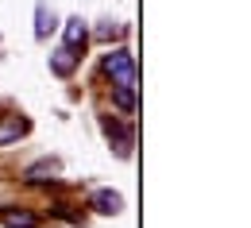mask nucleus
<instances>
[{
    "instance_id": "obj_1",
    "label": "nucleus",
    "mask_w": 251,
    "mask_h": 228,
    "mask_svg": "<svg viewBox=\"0 0 251 228\" xmlns=\"http://www.w3.org/2000/svg\"><path fill=\"white\" fill-rule=\"evenodd\" d=\"M104 74L112 77V85H135V58L127 47H116L104 54Z\"/></svg>"
},
{
    "instance_id": "obj_2",
    "label": "nucleus",
    "mask_w": 251,
    "mask_h": 228,
    "mask_svg": "<svg viewBox=\"0 0 251 228\" xmlns=\"http://www.w3.org/2000/svg\"><path fill=\"white\" fill-rule=\"evenodd\" d=\"M85 43H89V27H85V20L81 16H70L62 24V47L70 51V54H85Z\"/></svg>"
},
{
    "instance_id": "obj_3",
    "label": "nucleus",
    "mask_w": 251,
    "mask_h": 228,
    "mask_svg": "<svg viewBox=\"0 0 251 228\" xmlns=\"http://www.w3.org/2000/svg\"><path fill=\"white\" fill-rule=\"evenodd\" d=\"M0 225L4 228H39V217L24 205H4L0 209Z\"/></svg>"
},
{
    "instance_id": "obj_4",
    "label": "nucleus",
    "mask_w": 251,
    "mask_h": 228,
    "mask_svg": "<svg viewBox=\"0 0 251 228\" xmlns=\"http://www.w3.org/2000/svg\"><path fill=\"white\" fill-rule=\"evenodd\" d=\"M89 205H93V213L100 217H116V213H124V197L116 194V190H97L89 197Z\"/></svg>"
},
{
    "instance_id": "obj_5",
    "label": "nucleus",
    "mask_w": 251,
    "mask_h": 228,
    "mask_svg": "<svg viewBox=\"0 0 251 228\" xmlns=\"http://www.w3.org/2000/svg\"><path fill=\"white\" fill-rule=\"evenodd\" d=\"M104 135H108V143L116 147L120 159H131V143H135V139H131V131H127V128H120L116 120H104Z\"/></svg>"
},
{
    "instance_id": "obj_6",
    "label": "nucleus",
    "mask_w": 251,
    "mask_h": 228,
    "mask_svg": "<svg viewBox=\"0 0 251 228\" xmlns=\"http://www.w3.org/2000/svg\"><path fill=\"white\" fill-rule=\"evenodd\" d=\"M50 31H58V16L39 0L35 4V39H50Z\"/></svg>"
},
{
    "instance_id": "obj_7",
    "label": "nucleus",
    "mask_w": 251,
    "mask_h": 228,
    "mask_svg": "<svg viewBox=\"0 0 251 228\" xmlns=\"http://www.w3.org/2000/svg\"><path fill=\"white\" fill-rule=\"evenodd\" d=\"M77 62H81L77 54H70L66 47H58V51L50 54V74H58V77H70V74L77 70Z\"/></svg>"
},
{
    "instance_id": "obj_8",
    "label": "nucleus",
    "mask_w": 251,
    "mask_h": 228,
    "mask_svg": "<svg viewBox=\"0 0 251 228\" xmlns=\"http://www.w3.org/2000/svg\"><path fill=\"white\" fill-rule=\"evenodd\" d=\"M24 135H27V120L12 116V120H4V124H0V147L16 143V139H24Z\"/></svg>"
},
{
    "instance_id": "obj_9",
    "label": "nucleus",
    "mask_w": 251,
    "mask_h": 228,
    "mask_svg": "<svg viewBox=\"0 0 251 228\" xmlns=\"http://www.w3.org/2000/svg\"><path fill=\"white\" fill-rule=\"evenodd\" d=\"M112 104H116L124 116H131V112H135V85H112Z\"/></svg>"
},
{
    "instance_id": "obj_10",
    "label": "nucleus",
    "mask_w": 251,
    "mask_h": 228,
    "mask_svg": "<svg viewBox=\"0 0 251 228\" xmlns=\"http://www.w3.org/2000/svg\"><path fill=\"white\" fill-rule=\"evenodd\" d=\"M58 170H62L58 159H43V163L27 166V182H43V174H58Z\"/></svg>"
},
{
    "instance_id": "obj_11",
    "label": "nucleus",
    "mask_w": 251,
    "mask_h": 228,
    "mask_svg": "<svg viewBox=\"0 0 251 228\" xmlns=\"http://www.w3.org/2000/svg\"><path fill=\"white\" fill-rule=\"evenodd\" d=\"M97 35H100V39H120L124 27H120V24H104V27H97Z\"/></svg>"
}]
</instances>
